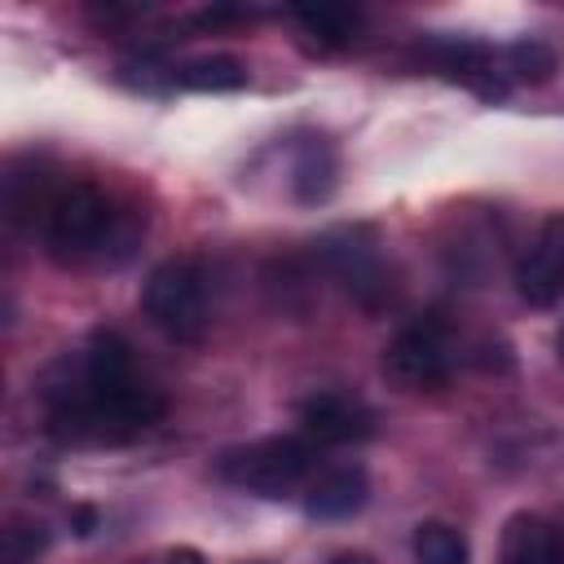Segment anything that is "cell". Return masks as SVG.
Returning <instances> with one entry per match:
<instances>
[{
	"instance_id": "ac0fdd59",
	"label": "cell",
	"mask_w": 564,
	"mask_h": 564,
	"mask_svg": "<svg viewBox=\"0 0 564 564\" xmlns=\"http://www.w3.org/2000/svg\"><path fill=\"white\" fill-rule=\"evenodd\" d=\"M145 564H203V555L194 546H172V551H163L159 560H145Z\"/></svg>"
},
{
	"instance_id": "ba28073f",
	"label": "cell",
	"mask_w": 564,
	"mask_h": 564,
	"mask_svg": "<svg viewBox=\"0 0 564 564\" xmlns=\"http://www.w3.org/2000/svg\"><path fill=\"white\" fill-rule=\"evenodd\" d=\"M516 295L529 308H551L564 295V212L546 216L516 260Z\"/></svg>"
},
{
	"instance_id": "5bb4252c",
	"label": "cell",
	"mask_w": 564,
	"mask_h": 564,
	"mask_svg": "<svg viewBox=\"0 0 564 564\" xmlns=\"http://www.w3.org/2000/svg\"><path fill=\"white\" fill-rule=\"evenodd\" d=\"M555 70H560V53L546 40L524 35V40L502 44V75H507V84H546V79H555Z\"/></svg>"
},
{
	"instance_id": "ffe728a7",
	"label": "cell",
	"mask_w": 564,
	"mask_h": 564,
	"mask_svg": "<svg viewBox=\"0 0 564 564\" xmlns=\"http://www.w3.org/2000/svg\"><path fill=\"white\" fill-rule=\"evenodd\" d=\"M330 564H375V560H370V555H361V551H339Z\"/></svg>"
},
{
	"instance_id": "7c38bea8",
	"label": "cell",
	"mask_w": 564,
	"mask_h": 564,
	"mask_svg": "<svg viewBox=\"0 0 564 564\" xmlns=\"http://www.w3.org/2000/svg\"><path fill=\"white\" fill-rule=\"evenodd\" d=\"M502 564H564V533L533 511H516L502 529Z\"/></svg>"
},
{
	"instance_id": "8fae6325",
	"label": "cell",
	"mask_w": 564,
	"mask_h": 564,
	"mask_svg": "<svg viewBox=\"0 0 564 564\" xmlns=\"http://www.w3.org/2000/svg\"><path fill=\"white\" fill-rule=\"evenodd\" d=\"M335 181H339V159H335V145L317 132L300 137L291 145V194L295 203L304 207H317L335 194Z\"/></svg>"
},
{
	"instance_id": "6da1fadb",
	"label": "cell",
	"mask_w": 564,
	"mask_h": 564,
	"mask_svg": "<svg viewBox=\"0 0 564 564\" xmlns=\"http://www.w3.org/2000/svg\"><path fill=\"white\" fill-rule=\"evenodd\" d=\"M44 423L66 445H123L163 419V397L137 375L119 330L97 326L88 344L40 379Z\"/></svg>"
},
{
	"instance_id": "44dd1931",
	"label": "cell",
	"mask_w": 564,
	"mask_h": 564,
	"mask_svg": "<svg viewBox=\"0 0 564 564\" xmlns=\"http://www.w3.org/2000/svg\"><path fill=\"white\" fill-rule=\"evenodd\" d=\"M555 348H560V361H564V330H560V339H555Z\"/></svg>"
},
{
	"instance_id": "5b68a950",
	"label": "cell",
	"mask_w": 564,
	"mask_h": 564,
	"mask_svg": "<svg viewBox=\"0 0 564 564\" xmlns=\"http://www.w3.org/2000/svg\"><path fill=\"white\" fill-rule=\"evenodd\" d=\"M313 260L361 308H383L392 300V273L383 264L375 229H366V225H335V229H326L313 242Z\"/></svg>"
},
{
	"instance_id": "2e32d148",
	"label": "cell",
	"mask_w": 564,
	"mask_h": 564,
	"mask_svg": "<svg viewBox=\"0 0 564 564\" xmlns=\"http://www.w3.org/2000/svg\"><path fill=\"white\" fill-rule=\"evenodd\" d=\"M414 555H419V564H471L467 538L441 520H427L414 529Z\"/></svg>"
},
{
	"instance_id": "7a4b0ae2",
	"label": "cell",
	"mask_w": 564,
	"mask_h": 564,
	"mask_svg": "<svg viewBox=\"0 0 564 564\" xmlns=\"http://www.w3.org/2000/svg\"><path fill=\"white\" fill-rule=\"evenodd\" d=\"M40 238H44V251L57 264L79 269V264L123 260L132 251V242H137V225L97 185H88V181H62L53 189V198L44 203Z\"/></svg>"
},
{
	"instance_id": "9a60e30c",
	"label": "cell",
	"mask_w": 564,
	"mask_h": 564,
	"mask_svg": "<svg viewBox=\"0 0 564 564\" xmlns=\"http://www.w3.org/2000/svg\"><path fill=\"white\" fill-rule=\"evenodd\" d=\"M295 22H300L317 44H326V48H344V44L352 40L361 13L348 9V4H317V9H295Z\"/></svg>"
},
{
	"instance_id": "3957f363",
	"label": "cell",
	"mask_w": 564,
	"mask_h": 564,
	"mask_svg": "<svg viewBox=\"0 0 564 564\" xmlns=\"http://www.w3.org/2000/svg\"><path fill=\"white\" fill-rule=\"evenodd\" d=\"M141 313L172 344H198L212 326V286L198 260H163L141 286Z\"/></svg>"
},
{
	"instance_id": "9c48e42d",
	"label": "cell",
	"mask_w": 564,
	"mask_h": 564,
	"mask_svg": "<svg viewBox=\"0 0 564 564\" xmlns=\"http://www.w3.org/2000/svg\"><path fill=\"white\" fill-rule=\"evenodd\" d=\"M300 427L322 445H357L375 436V410L348 392H313L300 401Z\"/></svg>"
},
{
	"instance_id": "e0dca14e",
	"label": "cell",
	"mask_w": 564,
	"mask_h": 564,
	"mask_svg": "<svg viewBox=\"0 0 564 564\" xmlns=\"http://www.w3.org/2000/svg\"><path fill=\"white\" fill-rule=\"evenodd\" d=\"M48 533L44 524H26V520H13L0 538V564H31L40 551H44Z\"/></svg>"
},
{
	"instance_id": "277c9868",
	"label": "cell",
	"mask_w": 564,
	"mask_h": 564,
	"mask_svg": "<svg viewBox=\"0 0 564 564\" xmlns=\"http://www.w3.org/2000/svg\"><path fill=\"white\" fill-rule=\"evenodd\" d=\"M216 476L256 498H286L313 476V445L304 436H264L216 458Z\"/></svg>"
},
{
	"instance_id": "4fadbf2b",
	"label": "cell",
	"mask_w": 564,
	"mask_h": 564,
	"mask_svg": "<svg viewBox=\"0 0 564 564\" xmlns=\"http://www.w3.org/2000/svg\"><path fill=\"white\" fill-rule=\"evenodd\" d=\"M172 79L194 93H238V88H247V66L229 53H203V57L172 66Z\"/></svg>"
},
{
	"instance_id": "30bf717a",
	"label": "cell",
	"mask_w": 564,
	"mask_h": 564,
	"mask_svg": "<svg viewBox=\"0 0 564 564\" xmlns=\"http://www.w3.org/2000/svg\"><path fill=\"white\" fill-rule=\"evenodd\" d=\"M366 498H370V476L357 463L322 467L304 485V511L313 520H348V516H357L366 507Z\"/></svg>"
},
{
	"instance_id": "8992f818",
	"label": "cell",
	"mask_w": 564,
	"mask_h": 564,
	"mask_svg": "<svg viewBox=\"0 0 564 564\" xmlns=\"http://www.w3.org/2000/svg\"><path fill=\"white\" fill-rule=\"evenodd\" d=\"M383 375L401 392H436L454 375V339L436 313L405 322L383 344Z\"/></svg>"
},
{
	"instance_id": "d6986e66",
	"label": "cell",
	"mask_w": 564,
	"mask_h": 564,
	"mask_svg": "<svg viewBox=\"0 0 564 564\" xmlns=\"http://www.w3.org/2000/svg\"><path fill=\"white\" fill-rule=\"evenodd\" d=\"M93 524H97V511L93 507H79L75 511V533H93Z\"/></svg>"
},
{
	"instance_id": "52a82bcc",
	"label": "cell",
	"mask_w": 564,
	"mask_h": 564,
	"mask_svg": "<svg viewBox=\"0 0 564 564\" xmlns=\"http://www.w3.org/2000/svg\"><path fill=\"white\" fill-rule=\"evenodd\" d=\"M419 57L436 75L471 88L485 101H502L507 88H511L507 75H502V48H489L480 40H467V35H432V40L419 44Z\"/></svg>"
}]
</instances>
